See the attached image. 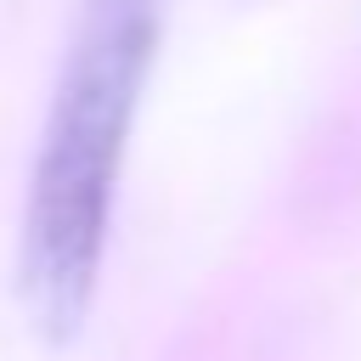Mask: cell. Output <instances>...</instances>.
Returning a JSON list of instances; mask_svg holds the SVG:
<instances>
[{"instance_id":"6da1fadb","label":"cell","mask_w":361,"mask_h":361,"mask_svg":"<svg viewBox=\"0 0 361 361\" xmlns=\"http://www.w3.org/2000/svg\"><path fill=\"white\" fill-rule=\"evenodd\" d=\"M158 34L164 0L73 6L17 226V305L45 338H73L96 299L113 186Z\"/></svg>"}]
</instances>
